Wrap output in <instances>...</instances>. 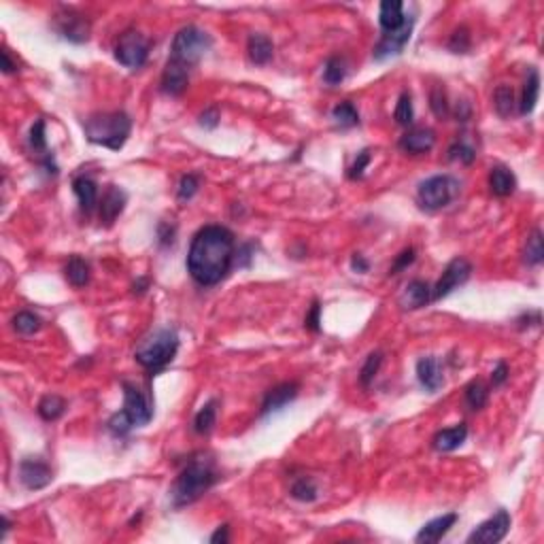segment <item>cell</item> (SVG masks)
Instances as JSON below:
<instances>
[{
    "label": "cell",
    "instance_id": "1",
    "mask_svg": "<svg viewBox=\"0 0 544 544\" xmlns=\"http://www.w3.org/2000/svg\"><path fill=\"white\" fill-rule=\"evenodd\" d=\"M234 262V234L224 226H204L192 241L187 272L202 287L221 283Z\"/></svg>",
    "mask_w": 544,
    "mask_h": 544
},
{
    "label": "cell",
    "instance_id": "2",
    "mask_svg": "<svg viewBox=\"0 0 544 544\" xmlns=\"http://www.w3.org/2000/svg\"><path fill=\"white\" fill-rule=\"evenodd\" d=\"M219 474L215 470V464L206 457H194L189 464L179 472L177 481L172 483L170 498L174 508H183L187 504H194L198 498H202L215 483Z\"/></svg>",
    "mask_w": 544,
    "mask_h": 544
},
{
    "label": "cell",
    "instance_id": "3",
    "mask_svg": "<svg viewBox=\"0 0 544 544\" xmlns=\"http://www.w3.org/2000/svg\"><path fill=\"white\" fill-rule=\"evenodd\" d=\"M179 351V334L170 328H159L147 336L135 351V360L151 375L164 370Z\"/></svg>",
    "mask_w": 544,
    "mask_h": 544
},
{
    "label": "cell",
    "instance_id": "4",
    "mask_svg": "<svg viewBox=\"0 0 544 544\" xmlns=\"http://www.w3.org/2000/svg\"><path fill=\"white\" fill-rule=\"evenodd\" d=\"M124 408L115 412L107 427L113 436H126L130 429L142 427L153 419V402L132 383H124Z\"/></svg>",
    "mask_w": 544,
    "mask_h": 544
},
{
    "label": "cell",
    "instance_id": "5",
    "mask_svg": "<svg viewBox=\"0 0 544 544\" xmlns=\"http://www.w3.org/2000/svg\"><path fill=\"white\" fill-rule=\"evenodd\" d=\"M132 132V120L122 113H98L85 122V136L94 145H103L111 151H120Z\"/></svg>",
    "mask_w": 544,
    "mask_h": 544
},
{
    "label": "cell",
    "instance_id": "6",
    "mask_svg": "<svg viewBox=\"0 0 544 544\" xmlns=\"http://www.w3.org/2000/svg\"><path fill=\"white\" fill-rule=\"evenodd\" d=\"M209 49H211V36L196 26H185L172 38L170 58L185 66H194L204 58Z\"/></svg>",
    "mask_w": 544,
    "mask_h": 544
},
{
    "label": "cell",
    "instance_id": "7",
    "mask_svg": "<svg viewBox=\"0 0 544 544\" xmlns=\"http://www.w3.org/2000/svg\"><path fill=\"white\" fill-rule=\"evenodd\" d=\"M459 194V181L451 174H436L425 179L417 189V200L425 211H440L449 206Z\"/></svg>",
    "mask_w": 544,
    "mask_h": 544
},
{
    "label": "cell",
    "instance_id": "8",
    "mask_svg": "<svg viewBox=\"0 0 544 544\" xmlns=\"http://www.w3.org/2000/svg\"><path fill=\"white\" fill-rule=\"evenodd\" d=\"M115 58L120 64H124L126 68H132V70L145 66V62L149 58V41L136 30L124 32L115 45Z\"/></svg>",
    "mask_w": 544,
    "mask_h": 544
},
{
    "label": "cell",
    "instance_id": "9",
    "mask_svg": "<svg viewBox=\"0 0 544 544\" xmlns=\"http://www.w3.org/2000/svg\"><path fill=\"white\" fill-rule=\"evenodd\" d=\"M53 30L70 43H85L90 38V21L73 9H62L53 15Z\"/></svg>",
    "mask_w": 544,
    "mask_h": 544
},
{
    "label": "cell",
    "instance_id": "10",
    "mask_svg": "<svg viewBox=\"0 0 544 544\" xmlns=\"http://www.w3.org/2000/svg\"><path fill=\"white\" fill-rule=\"evenodd\" d=\"M472 274V264L464 258H455L446 264V268L442 272V276L438 278V283L431 287V302L446 298L451 291H455L459 285H464Z\"/></svg>",
    "mask_w": 544,
    "mask_h": 544
},
{
    "label": "cell",
    "instance_id": "11",
    "mask_svg": "<svg viewBox=\"0 0 544 544\" xmlns=\"http://www.w3.org/2000/svg\"><path fill=\"white\" fill-rule=\"evenodd\" d=\"M511 513L500 508L493 517H489L487 521H483L470 536H468V544H496L506 538V534L511 532Z\"/></svg>",
    "mask_w": 544,
    "mask_h": 544
},
{
    "label": "cell",
    "instance_id": "12",
    "mask_svg": "<svg viewBox=\"0 0 544 544\" xmlns=\"http://www.w3.org/2000/svg\"><path fill=\"white\" fill-rule=\"evenodd\" d=\"M412 28H414V17L408 15L402 28H398L394 32H385L375 47V60H387V58L400 56L412 36Z\"/></svg>",
    "mask_w": 544,
    "mask_h": 544
},
{
    "label": "cell",
    "instance_id": "13",
    "mask_svg": "<svg viewBox=\"0 0 544 544\" xmlns=\"http://www.w3.org/2000/svg\"><path fill=\"white\" fill-rule=\"evenodd\" d=\"M19 481L26 489L36 491V489L47 487L53 481V470L49 468V464L45 459L28 457V459H21V464H19Z\"/></svg>",
    "mask_w": 544,
    "mask_h": 544
},
{
    "label": "cell",
    "instance_id": "14",
    "mask_svg": "<svg viewBox=\"0 0 544 544\" xmlns=\"http://www.w3.org/2000/svg\"><path fill=\"white\" fill-rule=\"evenodd\" d=\"M187 83H189V66L170 58L162 73L159 90L168 96H181L187 90Z\"/></svg>",
    "mask_w": 544,
    "mask_h": 544
},
{
    "label": "cell",
    "instance_id": "15",
    "mask_svg": "<svg viewBox=\"0 0 544 544\" xmlns=\"http://www.w3.org/2000/svg\"><path fill=\"white\" fill-rule=\"evenodd\" d=\"M126 202H128V196L122 187L117 185H109L100 204H98V211H100V221L105 226H113V221L124 213L126 209Z\"/></svg>",
    "mask_w": 544,
    "mask_h": 544
},
{
    "label": "cell",
    "instance_id": "16",
    "mask_svg": "<svg viewBox=\"0 0 544 544\" xmlns=\"http://www.w3.org/2000/svg\"><path fill=\"white\" fill-rule=\"evenodd\" d=\"M417 379L419 383L429 392V394H436L442 385H444V375H442V364L438 357L434 355H427V357H421L417 362Z\"/></svg>",
    "mask_w": 544,
    "mask_h": 544
},
{
    "label": "cell",
    "instance_id": "17",
    "mask_svg": "<svg viewBox=\"0 0 544 544\" xmlns=\"http://www.w3.org/2000/svg\"><path fill=\"white\" fill-rule=\"evenodd\" d=\"M455 523H457V515H455V513L436 517V519H431L429 523H425V525L419 530V534L414 536V543H440V540L451 532V528H453Z\"/></svg>",
    "mask_w": 544,
    "mask_h": 544
},
{
    "label": "cell",
    "instance_id": "18",
    "mask_svg": "<svg viewBox=\"0 0 544 544\" xmlns=\"http://www.w3.org/2000/svg\"><path fill=\"white\" fill-rule=\"evenodd\" d=\"M431 302V287L421 281V278H414L410 281L404 291L400 293V306L404 310H417V308H423Z\"/></svg>",
    "mask_w": 544,
    "mask_h": 544
},
{
    "label": "cell",
    "instance_id": "19",
    "mask_svg": "<svg viewBox=\"0 0 544 544\" xmlns=\"http://www.w3.org/2000/svg\"><path fill=\"white\" fill-rule=\"evenodd\" d=\"M434 142H436L434 130H429V128H412V130H408L407 135L400 138V149L407 151V153L419 155V153L431 151Z\"/></svg>",
    "mask_w": 544,
    "mask_h": 544
},
{
    "label": "cell",
    "instance_id": "20",
    "mask_svg": "<svg viewBox=\"0 0 544 544\" xmlns=\"http://www.w3.org/2000/svg\"><path fill=\"white\" fill-rule=\"evenodd\" d=\"M466 438H468V427H466V423H459V425H453V427H444V429H440V431L434 436L431 444H434V449H436V451H440V453H449V451L459 449V446L466 442Z\"/></svg>",
    "mask_w": 544,
    "mask_h": 544
},
{
    "label": "cell",
    "instance_id": "21",
    "mask_svg": "<svg viewBox=\"0 0 544 544\" xmlns=\"http://www.w3.org/2000/svg\"><path fill=\"white\" fill-rule=\"evenodd\" d=\"M298 396V385L295 383H281L274 389H271L262 402V414H271L281 408H285L289 402H293Z\"/></svg>",
    "mask_w": 544,
    "mask_h": 544
},
{
    "label": "cell",
    "instance_id": "22",
    "mask_svg": "<svg viewBox=\"0 0 544 544\" xmlns=\"http://www.w3.org/2000/svg\"><path fill=\"white\" fill-rule=\"evenodd\" d=\"M489 189L498 198H506L517 189V177L506 166H493L489 172Z\"/></svg>",
    "mask_w": 544,
    "mask_h": 544
},
{
    "label": "cell",
    "instance_id": "23",
    "mask_svg": "<svg viewBox=\"0 0 544 544\" xmlns=\"http://www.w3.org/2000/svg\"><path fill=\"white\" fill-rule=\"evenodd\" d=\"M404 21H407V15H404V4L400 0H385V2H381L379 23H381L383 32H394V30L402 28Z\"/></svg>",
    "mask_w": 544,
    "mask_h": 544
},
{
    "label": "cell",
    "instance_id": "24",
    "mask_svg": "<svg viewBox=\"0 0 544 544\" xmlns=\"http://www.w3.org/2000/svg\"><path fill=\"white\" fill-rule=\"evenodd\" d=\"M73 192L79 200V206L85 215H90L100 202H98V187L92 179L88 177H77L73 181Z\"/></svg>",
    "mask_w": 544,
    "mask_h": 544
},
{
    "label": "cell",
    "instance_id": "25",
    "mask_svg": "<svg viewBox=\"0 0 544 544\" xmlns=\"http://www.w3.org/2000/svg\"><path fill=\"white\" fill-rule=\"evenodd\" d=\"M247 53H249V60L258 66H264L272 60V53H274V45L272 41L266 36V34H251L249 36V43H247Z\"/></svg>",
    "mask_w": 544,
    "mask_h": 544
},
{
    "label": "cell",
    "instance_id": "26",
    "mask_svg": "<svg viewBox=\"0 0 544 544\" xmlns=\"http://www.w3.org/2000/svg\"><path fill=\"white\" fill-rule=\"evenodd\" d=\"M538 94H540V75L536 68L530 70V77L523 85V96H521V105H519V111L521 115H530L534 113L536 109V103H538Z\"/></svg>",
    "mask_w": 544,
    "mask_h": 544
},
{
    "label": "cell",
    "instance_id": "27",
    "mask_svg": "<svg viewBox=\"0 0 544 544\" xmlns=\"http://www.w3.org/2000/svg\"><path fill=\"white\" fill-rule=\"evenodd\" d=\"M64 274H66V281L73 285V287H85L90 283V264L79 258V256H73L64 268Z\"/></svg>",
    "mask_w": 544,
    "mask_h": 544
},
{
    "label": "cell",
    "instance_id": "28",
    "mask_svg": "<svg viewBox=\"0 0 544 544\" xmlns=\"http://www.w3.org/2000/svg\"><path fill=\"white\" fill-rule=\"evenodd\" d=\"M38 414H41V419L43 421H58L62 414H64V410H66V400L64 398H60V396H56V394H49V396H45L41 402H38Z\"/></svg>",
    "mask_w": 544,
    "mask_h": 544
},
{
    "label": "cell",
    "instance_id": "29",
    "mask_svg": "<svg viewBox=\"0 0 544 544\" xmlns=\"http://www.w3.org/2000/svg\"><path fill=\"white\" fill-rule=\"evenodd\" d=\"M493 107L500 117H511L515 113V92L511 85H500L493 94Z\"/></svg>",
    "mask_w": 544,
    "mask_h": 544
},
{
    "label": "cell",
    "instance_id": "30",
    "mask_svg": "<svg viewBox=\"0 0 544 544\" xmlns=\"http://www.w3.org/2000/svg\"><path fill=\"white\" fill-rule=\"evenodd\" d=\"M332 120H334L340 128H353V126L360 124V113H357V109H355L353 103L345 100V103H340V105H336V107L332 109Z\"/></svg>",
    "mask_w": 544,
    "mask_h": 544
},
{
    "label": "cell",
    "instance_id": "31",
    "mask_svg": "<svg viewBox=\"0 0 544 544\" xmlns=\"http://www.w3.org/2000/svg\"><path fill=\"white\" fill-rule=\"evenodd\" d=\"M217 423V402L209 400L204 407L198 410L196 419H194V429L198 434H209Z\"/></svg>",
    "mask_w": 544,
    "mask_h": 544
},
{
    "label": "cell",
    "instance_id": "32",
    "mask_svg": "<svg viewBox=\"0 0 544 544\" xmlns=\"http://www.w3.org/2000/svg\"><path fill=\"white\" fill-rule=\"evenodd\" d=\"M345 77H347V64H345V60L338 58V56H332V58L325 62V66H323V81H325L328 85H340V83L345 81Z\"/></svg>",
    "mask_w": 544,
    "mask_h": 544
},
{
    "label": "cell",
    "instance_id": "33",
    "mask_svg": "<svg viewBox=\"0 0 544 544\" xmlns=\"http://www.w3.org/2000/svg\"><path fill=\"white\" fill-rule=\"evenodd\" d=\"M487 400H489V387H487L483 381L476 379V381H472V383L466 387V402H468V407L472 408V410L485 408Z\"/></svg>",
    "mask_w": 544,
    "mask_h": 544
},
{
    "label": "cell",
    "instance_id": "34",
    "mask_svg": "<svg viewBox=\"0 0 544 544\" xmlns=\"http://www.w3.org/2000/svg\"><path fill=\"white\" fill-rule=\"evenodd\" d=\"M289 493H291L293 500H300V502H315V500H317V485H315L313 478L302 476V478L293 481Z\"/></svg>",
    "mask_w": 544,
    "mask_h": 544
},
{
    "label": "cell",
    "instance_id": "35",
    "mask_svg": "<svg viewBox=\"0 0 544 544\" xmlns=\"http://www.w3.org/2000/svg\"><path fill=\"white\" fill-rule=\"evenodd\" d=\"M544 260V245H543V232L540 230H534L528 239V245H525V262L530 266H538L543 264Z\"/></svg>",
    "mask_w": 544,
    "mask_h": 544
},
{
    "label": "cell",
    "instance_id": "36",
    "mask_svg": "<svg viewBox=\"0 0 544 544\" xmlns=\"http://www.w3.org/2000/svg\"><path fill=\"white\" fill-rule=\"evenodd\" d=\"M13 328H15L19 334L30 336V334H34V332L41 330V317L34 315V313H30V310H21V313H17V315L13 317Z\"/></svg>",
    "mask_w": 544,
    "mask_h": 544
},
{
    "label": "cell",
    "instance_id": "37",
    "mask_svg": "<svg viewBox=\"0 0 544 544\" xmlns=\"http://www.w3.org/2000/svg\"><path fill=\"white\" fill-rule=\"evenodd\" d=\"M381 364H383V353H381V351H375V353H370V355L366 357V364H364L362 370H360V383H362L364 387H368V385L375 381V377L379 375Z\"/></svg>",
    "mask_w": 544,
    "mask_h": 544
},
{
    "label": "cell",
    "instance_id": "38",
    "mask_svg": "<svg viewBox=\"0 0 544 544\" xmlns=\"http://www.w3.org/2000/svg\"><path fill=\"white\" fill-rule=\"evenodd\" d=\"M394 120L400 124V126H410L412 120H414V109H412V98L408 92H402L400 98H398V105H396V111H394Z\"/></svg>",
    "mask_w": 544,
    "mask_h": 544
},
{
    "label": "cell",
    "instance_id": "39",
    "mask_svg": "<svg viewBox=\"0 0 544 544\" xmlns=\"http://www.w3.org/2000/svg\"><path fill=\"white\" fill-rule=\"evenodd\" d=\"M429 107H431L436 117H440V120L449 117V100H446V94H444L442 88H434L429 92Z\"/></svg>",
    "mask_w": 544,
    "mask_h": 544
},
{
    "label": "cell",
    "instance_id": "40",
    "mask_svg": "<svg viewBox=\"0 0 544 544\" xmlns=\"http://www.w3.org/2000/svg\"><path fill=\"white\" fill-rule=\"evenodd\" d=\"M198 187H200L198 177H196V174H185V177H181V181H179L177 198H179L181 202H187V200H192V198L196 196Z\"/></svg>",
    "mask_w": 544,
    "mask_h": 544
},
{
    "label": "cell",
    "instance_id": "41",
    "mask_svg": "<svg viewBox=\"0 0 544 544\" xmlns=\"http://www.w3.org/2000/svg\"><path fill=\"white\" fill-rule=\"evenodd\" d=\"M449 49L453 53H468L470 51V32L468 28H457L453 34H451V41H449Z\"/></svg>",
    "mask_w": 544,
    "mask_h": 544
},
{
    "label": "cell",
    "instance_id": "42",
    "mask_svg": "<svg viewBox=\"0 0 544 544\" xmlns=\"http://www.w3.org/2000/svg\"><path fill=\"white\" fill-rule=\"evenodd\" d=\"M474 157H476V151L470 145H466V142H455V145L449 147V159H453V162L472 164Z\"/></svg>",
    "mask_w": 544,
    "mask_h": 544
},
{
    "label": "cell",
    "instance_id": "43",
    "mask_svg": "<svg viewBox=\"0 0 544 544\" xmlns=\"http://www.w3.org/2000/svg\"><path fill=\"white\" fill-rule=\"evenodd\" d=\"M30 147L43 155H47V138H45V122L38 120L34 122L32 130H30Z\"/></svg>",
    "mask_w": 544,
    "mask_h": 544
},
{
    "label": "cell",
    "instance_id": "44",
    "mask_svg": "<svg viewBox=\"0 0 544 544\" xmlns=\"http://www.w3.org/2000/svg\"><path fill=\"white\" fill-rule=\"evenodd\" d=\"M370 164V151L368 149H364V151H360L357 153V159H355V164L349 168V179H362L364 177V170H366V166Z\"/></svg>",
    "mask_w": 544,
    "mask_h": 544
},
{
    "label": "cell",
    "instance_id": "45",
    "mask_svg": "<svg viewBox=\"0 0 544 544\" xmlns=\"http://www.w3.org/2000/svg\"><path fill=\"white\" fill-rule=\"evenodd\" d=\"M414 262V249L410 247V249H404L398 258H396V262L392 264V268H389V274H400V272L408 268L410 264Z\"/></svg>",
    "mask_w": 544,
    "mask_h": 544
},
{
    "label": "cell",
    "instance_id": "46",
    "mask_svg": "<svg viewBox=\"0 0 544 544\" xmlns=\"http://www.w3.org/2000/svg\"><path fill=\"white\" fill-rule=\"evenodd\" d=\"M319 313H321V306H319V302H313V306H310V310H308V315H306V319H304V328L306 330H310V332H319L321 330V319H319Z\"/></svg>",
    "mask_w": 544,
    "mask_h": 544
},
{
    "label": "cell",
    "instance_id": "47",
    "mask_svg": "<svg viewBox=\"0 0 544 544\" xmlns=\"http://www.w3.org/2000/svg\"><path fill=\"white\" fill-rule=\"evenodd\" d=\"M157 236H159V245H162V247L172 245V243H174V226L159 224V226H157Z\"/></svg>",
    "mask_w": 544,
    "mask_h": 544
},
{
    "label": "cell",
    "instance_id": "48",
    "mask_svg": "<svg viewBox=\"0 0 544 544\" xmlns=\"http://www.w3.org/2000/svg\"><path fill=\"white\" fill-rule=\"evenodd\" d=\"M506 379H508V366H506V362H500V364L496 366V370L491 372V385H493V387H500V385L506 383Z\"/></svg>",
    "mask_w": 544,
    "mask_h": 544
},
{
    "label": "cell",
    "instance_id": "49",
    "mask_svg": "<svg viewBox=\"0 0 544 544\" xmlns=\"http://www.w3.org/2000/svg\"><path fill=\"white\" fill-rule=\"evenodd\" d=\"M217 124H219V113H217V109H206V111L200 115V126H204V128H217Z\"/></svg>",
    "mask_w": 544,
    "mask_h": 544
},
{
    "label": "cell",
    "instance_id": "50",
    "mask_svg": "<svg viewBox=\"0 0 544 544\" xmlns=\"http://www.w3.org/2000/svg\"><path fill=\"white\" fill-rule=\"evenodd\" d=\"M351 268L355 272H362V274H364V272L370 271V264H368V260H366L362 253H355V256L351 258Z\"/></svg>",
    "mask_w": 544,
    "mask_h": 544
},
{
    "label": "cell",
    "instance_id": "51",
    "mask_svg": "<svg viewBox=\"0 0 544 544\" xmlns=\"http://www.w3.org/2000/svg\"><path fill=\"white\" fill-rule=\"evenodd\" d=\"M230 540V528L228 525H221L213 536H211V543L219 544V543H228Z\"/></svg>",
    "mask_w": 544,
    "mask_h": 544
},
{
    "label": "cell",
    "instance_id": "52",
    "mask_svg": "<svg viewBox=\"0 0 544 544\" xmlns=\"http://www.w3.org/2000/svg\"><path fill=\"white\" fill-rule=\"evenodd\" d=\"M0 58H2V70H4V73H13V70H15V64L11 62V58H9V51H6V49H2V51H0Z\"/></svg>",
    "mask_w": 544,
    "mask_h": 544
},
{
    "label": "cell",
    "instance_id": "53",
    "mask_svg": "<svg viewBox=\"0 0 544 544\" xmlns=\"http://www.w3.org/2000/svg\"><path fill=\"white\" fill-rule=\"evenodd\" d=\"M147 287H149V278H138L135 285H132L135 293H145V291H147Z\"/></svg>",
    "mask_w": 544,
    "mask_h": 544
}]
</instances>
